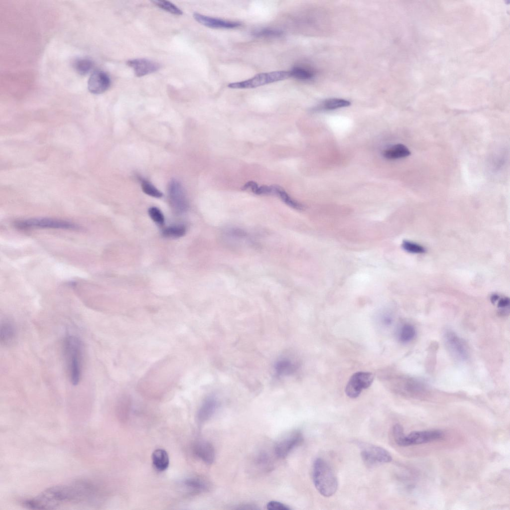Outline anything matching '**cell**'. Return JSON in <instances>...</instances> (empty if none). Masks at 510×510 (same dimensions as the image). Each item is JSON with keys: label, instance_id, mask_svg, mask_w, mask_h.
Wrapping results in <instances>:
<instances>
[{"label": "cell", "instance_id": "obj_1", "mask_svg": "<svg viewBox=\"0 0 510 510\" xmlns=\"http://www.w3.org/2000/svg\"><path fill=\"white\" fill-rule=\"evenodd\" d=\"M96 492V487L91 482L78 480L48 488L37 496L23 501V505L31 509H54L66 505L92 501Z\"/></svg>", "mask_w": 510, "mask_h": 510}, {"label": "cell", "instance_id": "obj_2", "mask_svg": "<svg viewBox=\"0 0 510 510\" xmlns=\"http://www.w3.org/2000/svg\"><path fill=\"white\" fill-rule=\"evenodd\" d=\"M64 356L71 383L77 385L82 371L83 346L78 338L68 336L64 341Z\"/></svg>", "mask_w": 510, "mask_h": 510}, {"label": "cell", "instance_id": "obj_3", "mask_svg": "<svg viewBox=\"0 0 510 510\" xmlns=\"http://www.w3.org/2000/svg\"><path fill=\"white\" fill-rule=\"evenodd\" d=\"M312 477L316 489L323 496L330 497L337 491V477L331 467L323 459L317 458L314 461Z\"/></svg>", "mask_w": 510, "mask_h": 510}, {"label": "cell", "instance_id": "obj_4", "mask_svg": "<svg viewBox=\"0 0 510 510\" xmlns=\"http://www.w3.org/2000/svg\"><path fill=\"white\" fill-rule=\"evenodd\" d=\"M291 77L289 71H276L261 73L245 81L231 83L228 87L231 89L255 88L269 83L282 81Z\"/></svg>", "mask_w": 510, "mask_h": 510}, {"label": "cell", "instance_id": "obj_5", "mask_svg": "<svg viewBox=\"0 0 510 510\" xmlns=\"http://www.w3.org/2000/svg\"><path fill=\"white\" fill-rule=\"evenodd\" d=\"M14 226L19 229L31 228H54L78 230L77 225L66 221L49 218L31 219L15 221Z\"/></svg>", "mask_w": 510, "mask_h": 510}, {"label": "cell", "instance_id": "obj_6", "mask_svg": "<svg viewBox=\"0 0 510 510\" xmlns=\"http://www.w3.org/2000/svg\"><path fill=\"white\" fill-rule=\"evenodd\" d=\"M374 379V375L370 372L355 373L351 376L346 386L345 391L346 395L352 398L357 397L363 389L371 385Z\"/></svg>", "mask_w": 510, "mask_h": 510}, {"label": "cell", "instance_id": "obj_7", "mask_svg": "<svg viewBox=\"0 0 510 510\" xmlns=\"http://www.w3.org/2000/svg\"><path fill=\"white\" fill-rule=\"evenodd\" d=\"M361 448L362 458L368 466L389 463L392 460L390 453L381 447L363 443L361 445Z\"/></svg>", "mask_w": 510, "mask_h": 510}, {"label": "cell", "instance_id": "obj_8", "mask_svg": "<svg viewBox=\"0 0 510 510\" xmlns=\"http://www.w3.org/2000/svg\"><path fill=\"white\" fill-rule=\"evenodd\" d=\"M443 433L439 430L413 431L407 435L403 434L395 439L396 443L400 446L420 444L438 440L443 437Z\"/></svg>", "mask_w": 510, "mask_h": 510}, {"label": "cell", "instance_id": "obj_9", "mask_svg": "<svg viewBox=\"0 0 510 510\" xmlns=\"http://www.w3.org/2000/svg\"><path fill=\"white\" fill-rule=\"evenodd\" d=\"M127 64L132 69L135 75L140 77L159 70L160 65L154 61L145 58H135L127 61Z\"/></svg>", "mask_w": 510, "mask_h": 510}, {"label": "cell", "instance_id": "obj_10", "mask_svg": "<svg viewBox=\"0 0 510 510\" xmlns=\"http://www.w3.org/2000/svg\"><path fill=\"white\" fill-rule=\"evenodd\" d=\"M111 80L107 73L101 70L94 71L88 81L89 91L95 94L106 92L110 87Z\"/></svg>", "mask_w": 510, "mask_h": 510}, {"label": "cell", "instance_id": "obj_11", "mask_svg": "<svg viewBox=\"0 0 510 510\" xmlns=\"http://www.w3.org/2000/svg\"><path fill=\"white\" fill-rule=\"evenodd\" d=\"M303 437L300 432H294L279 441L274 447V453L279 458H284L296 446L302 442Z\"/></svg>", "mask_w": 510, "mask_h": 510}, {"label": "cell", "instance_id": "obj_12", "mask_svg": "<svg viewBox=\"0 0 510 510\" xmlns=\"http://www.w3.org/2000/svg\"><path fill=\"white\" fill-rule=\"evenodd\" d=\"M193 17L200 24L211 28L231 29L241 25V23L239 21L210 17L197 12L193 14Z\"/></svg>", "mask_w": 510, "mask_h": 510}, {"label": "cell", "instance_id": "obj_13", "mask_svg": "<svg viewBox=\"0 0 510 510\" xmlns=\"http://www.w3.org/2000/svg\"><path fill=\"white\" fill-rule=\"evenodd\" d=\"M448 348L454 355L461 360H465L468 353L463 341L454 332L447 331L445 336Z\"/></svg>", "mask_w": 510, "mask_h": 510}, {"label": "cell", "instance_id": "obj_14", "mask_svg": "<svg viewBox=\"0 0 510 510\" xmlns=\"http://www.w3.org/2000/svg\"><path fill=\"white\" fill-rule=\"evenodd\" d=\"M194 451L197 456L205 463L211 464L214 462L215 450L210 443L206 441H198L194 446Z\"/></svg>", "mask_w": 510, "mask_h": 510}, {"label": "cell", "instance_id": "obj_15", "mask_svg": "<svg viewBox=\"0 0 510 510\" xmlns=\"http://www.w3.org/2000/svg\"><path fill=\"white\" fill-rule=\"evenodd\" d=\"M218 406V401L215 397L209 396L206 398L197 413L199 421L204 422L210 418L215 413Z\"/></svg>", "mask_w": 510, "mask_h": 510}, {"label": "cell", "instance_id": "obj_16", "mask_svg": "<svg viewBox=\"0 0 510 510\" xmlns=\"http://www.w3.org/2000/svg\"><path fill=\"white\" fill-rule=\"evenodd\" d=\"M168 194L173 204L186 207V198L182 186L177 181L172 180L168 185Z\"/></svg>", "mask_w": 510, "mask_h": 510}, {"label": "cell", "instance_id": "obj_17", "mask_svg": "<svg viewBox=\"0 0 510 510\" xmlns=\"http://www.w3.org/2000/svg\"><path fill=\"white\" fill-rule=\"evenodd\" d=\"M16 332L14 325L9 321H4L0 325V340L3 345L12 343L15 338Z\"/></svg>", "mask_w": 510, "mask_h": 510}, {"label": "cell", "instance_id": "obj_18", "mask_svg": "<svg viewBox=\"0 0 510 510\" xmlns=\"http://www.w3.org/2000/svg\"><path fill=\"white\" fill-rule=\"evenodd\" d=\"M152 461L155 468L159 471L167 469L169 464V456L163 449L155 450L152 454Z\"/></svg>", "mask_w": 510, "mask_h": 510}, {"label": "cell", "instance_id": "obj_19", "mask_svg": "<svg viewBox=\"0 0 510 510\" xmlns=\"http://www.w3.org/2000/svg\"><path fill=\"white\" fill-rule=\"evenodd\" d=\"M410 154L408 148L402 144H396L385 149L382 155L388 159H396L407 157Z\"/></svg>", "mask_w": 510, "mask_h": 510}, {"label": "cell", "instance_id": "obj_20", "mask_svg": "<svg viewBox=\"0 0 510 510\" xmlns=\"http://www.w3.org/2000/svg\"><path fill=\"white\" fill-rule=\"evenodd\" d=\"M184 486L194 493H201L208 490V483L204 480L197 477L189 478L183 482Z\"/></svg>", "mask_w": 510, "mask_h": 510}, {"label": "cell", "instance_id": "obj_21", "mask_svg": "<svg viewBox=\"0 0 510 510\" xmlns=\"http://www.w3.org/2000/svg\"><path fill=\"white\" fill-rule=\"evenodd\" d=\"M297 369L296 365L288 359H281L275 365L274 369L277 376H286L294 373Z\"/></svg>", "mask_w": 510, "mask_h": 510}, {"label": "cell", "instance_id": "obj_22", "mask_svg": "<svg viewBox=\"0 0 510 510\" xmlns=\"http://www.w3.org/2000/svg\"><path fill=\"white\" fill-rule=\"evenodd\" d=\"M350 105L351 102L345 99L332 98L323 101L316 109L317 110L330 111L346 107Z\"/></svg>", "mask_w": 510, "mask_h": 510}, {"label": "cell", "instance_id": "obj_23", "mask_svg": "<svg viewBox=\"0 0 510 510\" xmlns=\"http://www.w3.org/2000/svg\"><path fill=\"white\" fill-rule=\"evenodd\" d=\"M272 187L273 194L278 196L286 204L297 210L302 209V205L293 199L281 187L278 185H272Z\"/></svg>", "mask_w": 510, "mask_h": 510}, {"label": "cell", "instance_id": "obj_24", "mask_svg": "<svg viewBox=\"0 0 510 510\" xmlns=\"http://www.w3.org/2000/svg\"><path fill=\"white\" fill-rule=\"evenodd\" d=\"M289 71L291 77L302 81L311 80L315 75V72L311 69L302 66H295Z\"/></svg>", "mask_w": 510, "mask_h": 510}, {"label": "cell", "instance_id": "obj_25", "mask_svg": "<svg viewBox=\"0 0 510 510\" xmlns=\"http://www.w3.org/2000/svg\"><path fill=\"white\" fill-rule=\"evenodd\" d=\"M73 67L81 75H85L92 71L94 67L93 61L87 58H79L73 62Z\"/></svg>", "mask_w": 510, "mask_h": 510}, {"label": "cell", "instance_id": "obj_26", "mask_svg": "<svg viewBox=\"0 0 510 510\" xmlns=\"http://www.w3.org/2000/svg\"><path fill=\"white\" fill-rule=\"evenodd\" d=\"M243 190H250L254 193L257 195H269L273 194L272 185L258 186L253 181L247 182L243 186Z\"/></svg>", "mask_w": 510, "mask_h": 510}, {"label": "cell", "instance_id": "obj_27", "mask_svg": "<svg viewBox=\"0 0 510 510\" xmlns=\"http://www.w3.org/2000/svg\"><path fill=\"white\" fill-rule=\"evenodd\" d=\"M252 35L256 37H279L283 35L282 31L272 28H262L255 29Z\"/></svg>", "mask_w": 510, "mask_h": 510}, {"label": "cell", "instance_id": "obj_28", "mask_svg": "<svg viewBox=\"0 0 510 510\" xmlns=\"http://www.w3.org/2000/svg\"><path fill=\"white\" fill-rule=\"evenodd\" d=\"M153 2L160 8L171 14L177 15H180L183 14L182 10L169 1L163 0H154Z\"/></svg>", "mask_w": 510, "mask_h": 510}, {"label": "cell", "instance_id": "obj_29", "mask_svg": "<svg viewBox=\"0 0 510 510\" xmlns=\"http://www.w3.org/2000/svg\"><path fill=\"white\" fill-rule=\"evenodd\" d=\"M415 333V330L413 326L410 324H405L401 327L399 331V340L403 343H407L414 338Z\"/></svg>", "mask_w": 510, "mask_h": 510}, {"label": "cell", "instance_id": "obj_30", "mask_svg": "<svg viewBox=\"0 0 510 510\" xmlns=\"http://www.w3.org/2000/svg\"><path fill=\"white\" fill-rule=\"evenodd\" d=\"M186 233V228L182 225L173 226L165 229L163 235L166 238H178L183 236Z\"/></svg>", "mask_w": 510, "mask_h": 510}, {"label": "cell", "instance_id": "obj_31", "mask_svg": "<svg viewBox=\"0 0 510 510\" xmlns=\"http://www.w3.org/2000/svg\"><path fill=\"white\" fill-rule=\"evenodd\" d=\"M141 187L142 191L150 196L157 198L163 196V193L146 180H141Z\"/></svg>", "mask_w": 510, "mask_h": 510}, {"label": "cell", "instance_id": "obj_32", "mask_svg": "<svg viewBox=\"0 0 510 510\" xmlns=\"http://www.w3.org/2000/svg\"><path fill=\"white\" fill-rule=\"evenodd\" d=\"M402 247L405 251L410 253L423 254L425 252V249L423 247L408 241H403Z\"/></svg>", "mask_w": 510, "mask_h": 510}, {"label": "cell", "instance_id": "obj_33", "mask_svg": "<svg viewBox=\"0 0 510 510\" xmlns=\"http://www.w3.org/2000/svg\"><path fill=\"white\" fill-rule=\"evenodd\" d=\"M148 214L150 218L158 225L162 226L164 223V217L159 209L156 207L149 208Z\"/></svg>", "mask_w": 510, "mask_h": 510}, {"label": "cell", "instance_id": "obj_34", "mask_svg": "<svg viewBox=\"0 0 510 510\" xmlns=\"http://www.w3.org/2000/svg\"><path fill=\"white\" fill-rule=\"evenodd\" d=\"M266 509L268 510H289L291 509L288 506L275 501L269 502L266 505Z\"/></svg>", "mask_w": 510, "mask_h": 510}, {"label": "cell", "instance_id": "obj_35", "mask_svg": "<svg viewBox=\"0 0 510 510\" xmlns=\"http://www.w3.org/2000/svg\"><path fill=\"white\" fill-rule=\"evenodd\" d=\"M510 300L508 298H503L499 300L498 306L499 308L504 309L505 308L509 306Z\"/></svg>", "mask_w": 510, "mask_h": 510}, {"label": "cell", "instance_id": "obj_36", "mask_svg": "<svg viewBox=\"0 0 510 510\" xmlns=\"http://www.w3.org/2000/svg\"><path fill=\"white\" fill-rule=\"evenodd\" d=\"M382 322L385 325H389L391 324L392 319L389 316H384L382 319Z\"/></svg>", "mask_w": 510, "mask_h": 510}, {"label": "cell", "instance_id": "obj_37", "mask_svg": "<svg viewBox=\"0 0 510 510\" xmlns=\"http://www.w3.org/2000/svg\"><path fill=\"white\" fill-rule=\"evenodd\" d=\"M499 298V296L497 294H493L491 296V301L493 303H495L497 301H498Z\"/></svg>", "mask_w": 510, "mask_h": 510}]
</instances>
